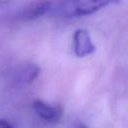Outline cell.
Masks as SVG:
<instances>
[{
    "mask_svg": "<svg viewBox=\"0 0 128 128\" xmlns=\"http://www.w3.org/2000/svg\"><path fill=\"white\" fill-rule=\"evenodd\" d=\"M33 109L35 113L45 121L55 123L61 117V110L54 108L41 100H36L33 102Z\"/></svg>",
    "mask_w": 128,
    "mask_h": 128,
    "instance_id": "4",
    "label": "cell"
},
{
    "mask_svg": "<svg viewBox=\"0 0 128 128\" xmlns=\"http://www.w3.org/2000/svg\"><path fill=\"white\" fill-rule=\"evenodd\" d=\"M96 47L92 42L89 32L86 29H77L73 35V50L74 54L83 58L94 53Z\"/></svg>",
    "mask_w": 128,
    "mask_h": 128,
    "instance_id": "2",
    "label": "cell"
},
{
    "mask_svg": "<svg viewBox=\"0 0 128 128\" xmlns=\"http://www.w3.org/2000/svg\"><path fill=\"white\" fill-rule=\"evenodd\" d=\"M121 0H62L61 11L65 17H79L95 13L109 4Z\"/></svg>",
    "mask_w": 128,
    "mask_h": 128,
    "instance_id": "1",
    "label": "cell"
},
{
    "mask_svg": "<svg viewBox=\"0 0 128 128\" xmlns=\"http://www.w3.org/2000/svg\"><path fill=\"white\" fill-rule=\"evenodd\" d=\"M52 9V2L49 0H37L30 3L22 13L24 20H35L46 15Z\"/></svg>",
    "mask_w": 128,
    "mask_h": 128,
    "instance_id": "3",
    "label": "cell"
},
{
    "mask_svg": "<svg viewBox=\"0 0 128 128\" xmlns=\"http://www.w3.org/2000/svg\"><path fill=\"white\" fill-rule=\"evenodd\" d=\"M81 128H88V127H85V126H83V127H81Z\"/></svg>",
    "mask_w": 128,
    "mask_h": 128,
    "instance_id": "7",
    "label": "cell"
},
{
    "mask_svg": "<svg viewBox=\"0 0 128 128\" xmlns=\"http://www.w3.org/2000/svg\"><path fill=\"white\" fill-rule=\"evenodd\" d=\"M40 68L35 64H27L18 71V81L24 84H31L39 75Z\"/></svg>",
    "mask_w": 128,
    "mask_h": 128,
    "instance_id": "5",
    "label": "cell"
},
{
    "mask_svg": "<svg viewBox=\"0 0 128 128\" xmlns=\"http://www.w3.org/2000/svg\"><path fill=\"white\" fill-rule=\"evenodd\" d=\"M0 128H13V126L6 120H0Z\"/></svg>",
    "mask_w": 128,
    "mask_h": 128,
    "instance_id": "6",
    "label": "cell"
}]
</instances>
